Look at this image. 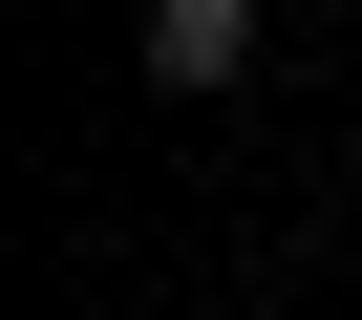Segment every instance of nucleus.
Returning a JSON list of instances; mask_svg holds the SVG:
<instances>
[{"instance_id": "1", "label": "nucleus", "mask_w": 362, "mask_h": 320, "mask_svg": "<svg viewBox=\"0 0 362 320\" xmlns=\"http://www.w3.org/2000/svg\"><path fill=\"white\" fill-rule=\"evenodd\" d=\"M256 64V0H149V86H235Z\"/></svg>"}]
</instances>
